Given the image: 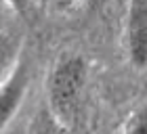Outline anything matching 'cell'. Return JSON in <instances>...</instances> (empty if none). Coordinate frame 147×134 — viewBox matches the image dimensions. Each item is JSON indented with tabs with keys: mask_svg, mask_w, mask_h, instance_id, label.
Listing matches in <instances>:
<instances>
[{
	"mask_svg": "<svg viewBox=\"0 0 147 134\" xmlns=\"http://www.w3.org/2000/svg\"><path fill=\"white\" fill-rule=\"evenodd\" d=\"M86 80V63L82 57H65L57 63L49 80V107L57 124L69 122L76 113L78 98Z\"/></svg>",
	"mask_w": 147,
	"mask_h": 134,
	"instance_id": "obj_1",
	"label": "cell"
},
{
	"mask_svg": "<svg viewBox=\"0 0 147 134\" xmlns=\"http://www.w3.org/2000/svg\"><path fill=\"white\" fill-rule=\"evenodd\" d=\"M126 46L137 69H147V2H130L126 9Z\"/></svg>",
	"mask_w": 147,
	"mask_h": 134,
	"instance_id": "obj_2",
	"label": "cell"
},
{
	"mask_svg": "<svg viewBox=\"0 0 147 134\" xmlns=\"http://www.w3.org/2000/svg\"><path fill=\"white\" fill-rule=\"evenodd\" d=\"M30 88V67L28 63L19 61L13 73L0 84V130L11 124V119L21 109L25 94Z\"/></svg>",
	"mask_w": 147,
	"mask_h": 134,
	"instance_id": "obj_3",
	"label": "cell"
},
{
	"mask_svg": "<svg viewBox=\"0 0 147 134\" xmlns=\"http://www.w3.org/2000/svg\"><path fill=\"white\" fill-rule=\"evenodd\" d=\"M21 61V38L17 34L0 31V84L13 73Z\"/></svg>",
	"mask_w": 147,
	"mask_h": 134,
	"instance_id": "obj_4",
	"label": "cell"
},
{
	"mask_svg": "<svg viewBox=\"0 0 147 134\" xmlns=\"http://www.w3.org/2000/svg\"><path fill=\"white\" fill-rule=\"evenodd\" d=\"M30 134H59V124L49 109H40L30 124Z\"/></svg>",
	"mask_w": 147,
	"mask_h": 134,
	"instance_id": "obj_5",
	"label": "cell"
},
{
	"mask_svg": "<svg viewBox=\"0 0 147 134\" xmlns=\"http://www.w3.org/2000/svg\"><path fill=\"white\" fill-rule=\"evenodd\" d=\"M124 134H147V105L132 113L124 128Z\"/></svg>",
	"mask_w": 147,
	"mask_h": 134,
	"instance_id": "obj_6",
	"label": "cell"
}]
</instances>
